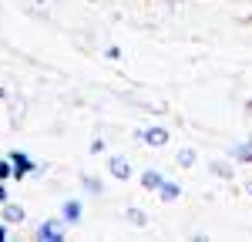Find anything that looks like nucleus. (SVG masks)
I'll use <instances>...</instances> for the list:
<instances>
[{"instance_id": "1", "label": "nucleus", "mask_w": 252, "mask_h": 242, "mask_svg": "<svg viewBox=\"0 0 252 242\" xmlns=\"http://www.w3.org/2000/svg\"><path fill=\"white\" fill-rule=\"evenodd\" d=\"M34 239L37 242H64L67 239V222L61 219H47V222H40L37 229H34Z\"/></svg>"}, {"instance_id": "2", "label": "nucleus", "mask_w": 252, "mask_h": 242, "mask_svg": "<svg viewBox=\"0 0 252 242\" xmlns=\"http://www.w3.org/2000/svg\"><path fill=\"white\" fill-rule=\"evenodd\" d=\"M7 158H10V165H14V179H17V182L27 179V175H44V168H40L27 151H10Z\"/></svg>"}, {"instance_id": "3", "label": "nucleus", "mask_w": 252, "mask_h": 242, "mask_svg": "<svg viewBox=\"0 0 252 242\" xmlns=\"http://www.w3.org/2000/svg\"><path fill=\"white\" fill-rule=\"evenodd\" d=\"M138 141H145V145H152V148H161V145H168V128H161V124H152V128H138L135 131Z\"/></svg>"}, {"instance_id": "4", "label": "nucleus", "mask_w": 252, "mask_h": 242, "mask_svg": "<svg viewBox=\"0 0 252 242\" xmlns=\"http://www.w3.org/2000/svg\"><path fill=\"white\" fill-rule=\"evenodd\" d=\"M61 219L67 222V229L71 225H81V219H84V205H81V199H67L64 205H61Z\"/></svg>"}, {"instance_id": "5", "label": "nucleus", "mask_w": 252, "mask_h": 242, "mask_svg": "<svg viewBox=\"0 0 252 242\" xmlns=\"http://www.w3.org/2000/svg\"><path fill=\"white\" fill-rule=\"evenodd\" d=\"M0 219L7 222V225H20V222L27 219V212H24V205H17V202H3V205H0Z\"/></svg>"}, {"instance_id": "6", "label": "nucleus", "mask_w": 252, "mask_h": 242, "mask_svg": "<svg viewBox=\"0 0 252 242\" xmlns=\"http://www.w3.org/2000/svg\"><path fill=\"white\" fill-rule=\"evenodd\" d=\"M108 172H111L115 179L128 182V179H131V161L125 158V155H111V158H108Z\"/></svg>"}, {"instance_id": "7", "label": "nucleus", "mask_w": 252, "mask_h": 242, "mask_svg": "<svg viewBox=\"0 0 252 242\" xmlns=\"http://www.w3.org/2000/svg\"><path fill=\"white\" fill-rule=\"evenodd\" d=\"M229 158L239 161V165H252V138L239 141V145H229Z\"/></svg>"}, {"instance_id": "8", "label": "nucleus", "mask_w": 252, "mask_h": 242, "mask_svg": "<svg viewBox=\"0 0 252 242\" xmlns=\"http://www.w3.org/2000/svg\"><path fill=\"white\" fill-rule=\"evenodd\" d=\"M158 195H161V202H178L182 199V185L178 182H161V188H158Z\"/></svg>"}, {"instance_id": "9", "label": "nucleus", "mask_w": 252, "mask_h": 242, "mask_svg": "<svg viewBox=\"0 0 252 242\" xmlns=\"http://www.w3.org/2000/svg\"><path fill=\"white\" fill-rule=\"evenodd\" d=\"M161 182H165V175H161L158 168H148V172H141V185H145L148 192H158V188H161Z\"/></svg>"}, {"instance_id": "10", "label": "nucleus", "mask_w": 252, "mask_h": 242, "mask_svg": "<svg viewBox=\"0 0 252 242\" xmlns=\"http://www.w3.org/2000/svg\"><path fill=\"white\" fill-rule=\"evenodd\" d=\"M81 188H84L88 195H101V192H104V182L94 179V175H81Z\"/></svg>"}, {"instance_id": "11", "label": "nucleus", "mask_w": 252, "mask_h": 242, "mask_svg": "<svg viewBox=\"0 0 252 242\" xmlns=\"http://www.w3.org/2000/svg\"><path fill=\"white\" fill-rule=\"evenodd\" d=\"M125 219L131 222V225H138V229H145V225H148V215H145L141 209H135V205H131V209H125Z\"/></svg>"}, {"instance_id": "12", "label": "nucleus", "mask_w": 252, "mask_h": 242, "mask_svg": "<svg viewBox=\"0 0 252 242\" xmlns=\"http://www.w3.org/2000/svg\"><path fill=\"white\" fill-rule=\"evenodd\" d=\"M209 168H212L219 179H232V175H235V172H232V165H229V161H222V158H215L212 165H209Z\"/></svg>"}, {"instance_id": "13", "label": "nucleus", "mask_w": 252, "mask_h": 242, "mask_svg": "<svg viewBox=\"0 0 252 242\" xmlns=\"http://www.w3.org/2000/svg\"><path fill=\"white\" fill-rule=\"evenodd\" d=\"M195 161H198V151H195V148H182V151H178V165H182V168H192Z\"/></svg>"}, {"instance_id": "14", "label": "nucleus", "mask_w": 252, "mask_h": 242, "mask_svg": "<svg viewBox=\"0 0 252 242\" xmlns=\"http://www.w3.org/2000/svg\"><path fill=\"white\" fill-rule=\"evenodd\" d=\"M14 179V165H10V158H0V182H10Z\"/></svg>"}, {"instance_id": "15", "label": "nucleus", "mask_w": 252, "mask_h": 242, "mask_svg": "<svg viewBox=\"0 0 252 242\" xmlns=\"http://www.w3.org/2000/svg\"><path fill=\"white\" fill-rule=\"evenodd\" d=\"M104 148H108V145H104V138H94L91 145H88V151H91V155H101Z\"/></svg>"}, {"instance_id": "16", "label": "nucleus", "mask_w": 252, "mask_h": 242, "mask_svg": "<svg viewBox=\"0 0 252 242\" xmlns=\"http://www.w3.org/2000/svg\"><path fill=\"white\" fill-rule=\"evenodd\" d=\"M104 58H108V60H121V47H115V44L104 47Z\"/></svg>"}, {"instance_id": "17", "label": "nucleus", "mask_w": 252, "mask_h": 242, "mask_svg": "<svg viewBox=\"0 0 252 242\" xmlns=\"http://www.w3.org/2000/svg\"><path fill=\"white\" fill-rule=\"evenodd\" d=\"M10 239H14V232H10V225L3 222V225H0V242H10Z\"/></svg>"}, {"instance_id": "18", "label": "nucleus", "mask_w": 252, "mask_h": 242, "mask_svg": "<svg viewBox=\"0 0 252 242\" xmlns=\"http://www.w3.org/2000/svg\"><path fill=\"white\" fill-rule=\"evenodd\" d=\"M7 202V182H0V205Z\"/></svg>"}, {"instance_id": "19", "label": "nucleus", "mask_w": 252, "mask_h": 242, "mask_svg": "<svg viewBox=\"0 0 252 242\" xmlns=\"http://www.w3.org/2000/svg\"><path fill=\"white\" fill-rule=\"evenodd\" d=\"M165 3H178V0H165Z\"/></svg>"}, {"instance_id": "20", "label": "nucleus", "mask_w": 252, "mask_h": 242, "mask_svg": "<svg viewBox=\"0 0 252 242\" xmlns=\"http://www.w3.org/2000/svg\"><path fill=\"white\" fill-rule=\"evenodd\" d=\"M249 195H252V182H249Z\"/></svg>"}]
</instances>
